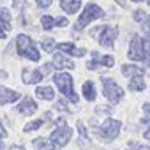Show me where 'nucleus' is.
Returning a JSON list of instances; mask_svg holds the SVG:
<instances>
[{"instance_id": "5", "label": "nucleus", "mask_w": 150, "mask_h": 150, "mask_svg": "<svg viewBox=\"0 0 150 150\" xmlns=\"http://www.w3.org/2000/svg\"><path fill=\"white\" fill-rule=\"evenodd\" d=\"M120 129H122V124H120L118 120L108 118V120H104V122L99 125V129H97L96 132H97L99 138H103V139H106V141H113V139L118 138Z\"/></svg>"}, {"instance_id": "28", "label": "nucleus", "mask_w": 150, "mask_h": 150, "mask_svg": "<svg viewBox=\"0 0 150 150\" xmlns=\"http://www.w3.org/2000/svg\"><path fill=\"white\" fill-rule=\"evenodd\" d=\"M143 113H145L143 122H145V124H150V103H145V104H143Z\"/></svg>"}, {"instance_id": "27", "label": "nucleus", "mask_w": 150, "mask_h": 150, "mask_svg": "<svg viewBox=\"0 0 150 150\" xmlns=\"http://www.w3.org/2000/svg\"><path fill=\"white\" fill-rule=\"evenodd\" d=\"M113 64H115V58H113L111 55L101 57V65H104V67H113Z\"/></svg>"}, {"instance_id": "19", "label": "nucleus", "mask_w": 150, "mask_h": 150, "mask_svg": "<svg viewBox=\"0 0 150 150\" xmlns=\"http://www.w3.org/2000/svg\"><path fill=\"white\" fill-rule=\"evenodd\" d=\"M120 71H122V74H124V76H129V78L136 76V74H145V71H143L141 67H138V65H132V64H124Z\"/></svg>"}, {"instance_id": "42", "label": "nucleus", "mask_w": 150, "mask_h": 150, "mask_svg": "<svg viewBox=\"0 0 150 150\" xmlns=\"http://www.w3.org/2000/svg\"><path fill=\"white\" fill-rule=\"evenodd\" d=\"M2 146H4V145H2V141H0V150H2Z\"/></svg>"}, {"instance_id": "13", "label": "nucleus", "mask_w": 150, "mask_h": 150, "mask_svg": "<svg viewBox=\"0 0 150 150\" xmlns=\"http://www.w3.org/2000/svg\"><path fill=\"white\" fill-rule=\"evenodd\" d=\"M81 7V0H60V9L65 14H76Z\"/></svg>"}, {"instance_id": "24", "label": "nucleus", "mask_w": 150, "mask_h": 150, "mask_svg": "<svg viewBox=\"0 0 150 150\" xmlns=\"http://www.w3.org/2000/svg\"><path fill=\"white\" fill-rule=\"evenodd\" d=\"M42 124H44V120H42V118H39V120H34V122H28V124L23 127V131H25V132H30V131L41 129V127H42Z\"/></svg>"}, {"instance_id": "29", "label": "nucleus", "mask_w": 150, "mask_h": 150, "mask_svg": "<svg viewBox=\"0 0 150 150\" xmlns=\"http://www.w3.org/2000/svg\"><path fill=\"white\" fill-rule=\"evenodd\" d=\"M145 18H146V14H145V11H141V9H138V11L132 13V20H134V21H143Z\"/></svg>"}, {"instance_id": "3", "label": "nucleus", "mask_w": 150, "mask_h": 150, "mask_svg": "<svg viewBox=\"0 0 150 150\" xmlns=\"http://www.w3.org/2000/svg\"><path fill=\"white\" fill-rule=\"evenodd\" d=\"M101 18H104V11H103L97 4H87L85 9L81 11L78 21H76V30H81V28H85L88 23H92V21H96V20H101Z\"/></svg>"}, {"instance_id": "44", "label": "nucleus", "mask_w": 150, "mask_h": 150, "mask_svg": "<svg viewBox=\"0 0 150 150\" xmlns=\"http://www.w3.org/2000/svg\"><path fill=\"white\" fill-rule=\"evenodd\" d=\"M146 4H148V6H150V0H146Z\"/></svg>"}, {"instance_id": "35", "label": "nucleus", "mask_w": 150, "mask_h": 150, "mask_svg": "<svg viewBox=\"0 0 150 150\" xmlns=\"http://www.w3.org/2000/svg\"><path fill=\"white\" fill-rule=\"evenodd\" d=\"M7 136V129L4 127V124H2V120H0V139H4Z\"/></svg>"}, {"instance_id": "12", "label": "nucleus", "mask_w": 150, "mask_h": 150, "mask_svg": "<svg viewBox=\"0 0 150 150\" xmlns=\"http://www.w3.org/2000/svg\"><path fill=\"white\" fill-rule=\"evenodd\" d=\"M58 50L67 57H83L87 53L85 48H78L74 42H58Z\"/></svg>"}, {"instance_id": "18", "label": "nucleus", "mask_w": 150, "mask_h": 150, "mask_svg": "<svg viewBox=\"0 0 150 150\" xmlns=\"http://www.w3.org/2000/svg\"><path fill=\"white\" fill-rule=\"evenodd\" d=\"M35 96L42 101H53L55 99V90L51 87H37L35 88Z\"/></svg>"}, {"instance_id": "7", "label": "nucleus", "mask_w": 150, "mask_h": 150, "mask_svg": "<svg viewBox=\"0 0 150 150\" xmlns=\"http://www.w3.org/2000/svg\"><path fill=\"white\" fill-rule=\"evenodd\" d=\"M146 48H145V41L139 37V35H132L131 42H129V51H127V57L134 62H141L146 58Z\"/></svg>"}, {"instance_id": "2", "label": "nucleus", "mask_w": 150, "mask_h": 150, "mask_svg": "<svg viewBox=\"0 0 150 150\" xmlns=\"http://www.w3.org/2000/svg\"><path fill=\"white\" fill-rule=\"evenodd\" d=\"M53 81L57 85V88L60 90V94L69 99L71 103H78V96L74 94V88H72V78H71V74L69 72H57L55 76H53Z\"/></svg>"}, {"instance_id": "21", "label": "nucleus", "mask_w": 150, "mask_h": 150, "mask_svg": "<svg viewBox=\"0 0 150 150\" xmlns=\"http://www.w3.org/2000/svg\"><path fill=\"white\" fill-rule=\"evenodd\" d=\"M41 27H42L44 30L55 28V27H57V18H53V16H50V14H42V16H41Z\"/></svg>"}, {"instance_id": "15", "label": "nucleus", "mask_w": 150, "mask_h": 150, "mask_svg": "<svg viewBox=\"0 0 150 150\" xmlns=\"http://www.w3.org/2000/svg\"><path fill=\"white\" fill-rule=\"evenodd\" d=\"M32 145H34L35 150H57L58 148L51 139H46V138H35V139H32Z\"/></svg>"}, {"instance_id": "40", "label": "nucleus", "mask_w": 150, "mask_h": 150, "mask_svg": "<svg viewBox=\"0 0 150 150\" xmlns=\"http://www.w3.org/2000/svg\"><path fill=\"white\" fill-rule=\"evenodd\" d=\"M0 39H6V30L0 27Z\"/></svg>"}, {"instance_id": "17", "label": "nucleus", "mask_w": 150, "mask_h": 150, "mask_svg": "<svg viewBox=\"0 0 150 150\" xmlns=\"http://www.w3.org/2000/svg\"><path fill=\"white\" fill-rule=\"evenodd\" d=\"M81 92H83V97H85L87 101H94L96 96H97V90H96L94 81H85L83 87H81Z\"/></svg>"}, {"instance_id": "31", "label": "nucleus", "mask_w": 150, "mask_h": 150, "mask_svg": "<svg viewBox=\"0 0 150 150\" xmlns=\"http://www.w3.org/2000/svg\"><path fill=\"white\" fill-rule=\"evenodd\" d=\"M96 113H99V115H110L111 113V108L110 106H97L96 108Z\"/></svg>"}, {"instance_id": "9", "label": "nucleus", "mask_w": 150, "mask_h": 150, "mask_svg": "<svg viewBox=\"0 0 150 150\" xmlns=\"http://www.w3.org/2000/svg\"><path fill=\"white\" fill-rule=\"evenodd\" d=\"M18 99H21V94L16 92V90H11L4 85H0V106H4V104H13L16 103Z\"/></svg>"}, {"instance_id": "6", "label": "nucleus", "mask_w": 150, "mask_h": 150, "mask_svg": "<svg viewBox=\"0 0 150 150\" xmlns=\"http://www.w3.org/2000/svg\"><path fill=\"white\" fill-rule=\"evenodd\" d=\"M64 122V118H58L57 120V124H60L51 134H50V139L60 148V146H65L69 141H71V136H72V129L67 125V124H62Z\"/></svg>"}, {"instance_id": "32", "label": "nucleus", "mask_w": 150, "mask_h": 150, "mask_svg": "<svg viewBox=\"0 0 150 150\" xmlns=\"http://www.w3.org/2000/svg\"><path fill=\"white\" fill-rule=\"evenodd\" d=\"M51 2H53V0H35L37 7H41V9H48L51 6Z\"/></svg>"}, {"instance_id": "36", "label": "nucleus", "mask_w": 150, "mask_h": 150, "mask_svg": "<svg viewBox=\"0 0 150 150\" xmlns=\"http://www.w3.org/2000/svg\"><path fill=\"white\" fill-rule=\"evenodd\" d=\"M131 148H132V150H150V146H145V145H134V143H131Z\"/></svg>"}, {"instance_id": "14", "label": "nucleus", "mask_w": 150, "mask_h": 150, "mask_svg": "<svg viewBox=\"0 0 150 150\" xmlns=\"http://www.w3.org/2000/svg\"><path fill=\"white\" fill-rule=\"evenodd\" d=\"M53 65L57 69H74V62L67 58V55L64 57L62 53H53Z\"/></svg>"}, {"instance_id": "1", "label": "nucleus", "mask_w": 150, "mask_h": 150, "mask_svg": "<svg viewBox=\"0 0 150 150\" xmlns=\"http://www.w3.org/2000/svg\"><path fill=\"white\" fill-rule=\"evenodd\" d=\"M14 44H16V51H18L20 57L28 58V60H32V62H39V58H41V51H39L37 44H35L27 34H20V35H16Z\"/></svg>"}, {"instance_id": "16", "label": "nucleus", "mask_w": 150, "mask_h": 150, "mask_svg": "<svg viewBox=\"0 0 150 150\" xmlns=\"http://www.w3.org/2000/svg\"><path fill=\"white\" fill-rule=\"evenodd\" d=\"M145 87L146 85H145V80H143V74H136L129 81V90L131 92H141V90H145Z\"/></svg>"}, {"instance_id": "30", "label": "nucleus", "mask_w": 150, "mask_h": 150, "mask_svg": "<svg viewBox=\"0 0 150 150\" xmlns=\"http://www.w3.org/2000/svg\"><path fill=\"white\" fill-rule=\"evenodd\" d=\"M57 110H65L67 113H72V110L69 108V104H67V101H65V99H62V101H58V103H57Z\"/></svg>"}, {"instance_id": "23", "label": "nucleus", "mask_w": 150, "mask_h": 150, "mask_svg": "<svg viewBox=\"0 0 150 150\" xmlns=\"http://www.w3.org/2000/svg\"><path fill=\"white\" fill-rule=\"evenodd\" d=\"M99 65H101V55H99L97 51H94V53H92V60L87 64V67H88V71H96Z\"/></svg>"}, {"instance_id": "39", "label": "nucleus", "mask_w": 150, "mask_h": 150, "mask_svg": "<svg viewBox=\"0 0 150 150\" xmlns=\"http://www.w3.org/2000/svg\"><path fill=\"white\" fill-rule=\"evenodd\" d=\"M143 138H145V139H146V141H150V129H148V131H145V132H143Z\"/></svg>"}, {"instance_id": "34", "label": "nucleus", "mask_w": 150, "mask_h": 150, "mask_svg": "<svg viewBox=\"0 0 150 150\" xmlns=\"http://www.w3.org/2000/svg\"><path fill=\"white\" fill-rule=\"evenodd\" d=\"M67 25H69V20H67L65 16L57 18V27H67Z\"/></svg>"}, {"instance_id": "22", "label": "nucleus", "mask_w": 150, "mask_h": 150, "mask_svg": "<svg viewBox=\"0 0 150 150\" xmlns=\"http://www.w3.org/2000/svg\"><path fill=\"white\" fill-rule=\"evenodd\" d=\"M41 46H42V50H44V51L53 53L57 44H55V39H51V37H44V39H42V42H41Z\"/></svg>"}, {"instance_id": "11", "label": "nucleus", "mask_w": 150, "mask_h": 150, "mask_svg": "<svg viewBox=\"0 0 150 150\" xmlns=\"http://www.w3.org/2000/svg\"><path fill=\"white\" fill-rule=\"evenodd\" d=\"M42 78H44V74H42L41 69H35V71H32V69H23V72H21V80H23V83H27V85H35V83H39Z\"/></svg>"}, {"instance_id": "8", "label": "nucleus", "mask_w": 150, "mask_h": 150, "mask_svg": "<svg viewBox=\"0 0 150 150\" xmlns=\"http://www.w3.org/2000/svg\"><path fill=\"white\" fill-rule=\"evenodd\" d=\"M118 35V28L117 27H103V30L99 32V44L103 48H113L115 39Z\"/></svg>"}, {"instance_id": "26", "label": "nucleus", "mask_w": 150, "mask_h": 150, "mask_svg": "<svg viewBox=\"0 0 150 150\" xmlns=\"http://www.w3.org/2000/svg\"><path fill=\"white\" fill-rule=\"evenodd\" d=\"M141 28H143V34L146 35V39H150V14H146V18L141 21Z\"/></svg>"}, {"instance_id": "33", "label": "nucleus", "mask_w": 150, "mask_h": 150, "mask_svg": "<svg viewBox=\"0 0 150 150\" xmlns=\"http://www.w3.org/2000/svg\"><path fill=\"white\" fill-rule=\"evenodd\" d=\"M76 127H78V134H80V136H88V134H87V127H85L81 122H78Z\"/></svg>"}, {"instance_id": "41", "label": "nucleus", "mask_w": 150, "mask_h": 150, "mask_svg": "<svg viewBox=\"0 0 150 150\" xmlns=\"http://www.w3.org/2000/svg\"><path fill=\"white\" fill-rule=\"evenodd\" d=\"M145 62H146V64H148V65H150V53H148V55H146V58H145Z\"/></svg>"}, {"instance_id": "25", "label": "nucleus", "mask_w": 150, "mask_h": 150, "mask_svg": "<svg viewBox=\"0 0 150 150\" xmlns=\"http://www.w3.org/2000/svg\"><path fill=\"white\" fill-rule=\"evenodd\" d=\"M78 146H80L81 150H88V148L92 146V143H90L88 136H80V138H78Z\"/></svg>"}, {"instance_id": "37", "label": "nucleus", "mask_w": 150, "mask_h": 150, "mask_svg": "<svg viewBox=\"0 0 150 150\" xmlns=\"http://www.w3.org/2000/svg\"><path fill=\"white\" fill-rule=\"evenodd\" d=\"M101 30H103V27H94V28L90 30V35L94 37V35H97V32H101Z\"/></svg>"}, {"instance_id": "4", "label": "nucleus", "mask_w": 150, "mask_h": 150, "mask_svg": "<svg viewBox=\"0 0 150 150\" xmlns=\"http://www.w3.org/2000/svg\"><path fill=\"white\" fill-rule=\"evenodd\" d=\"M101 83H103V94H104V97L108 99V103L118 104V103L124 99V90H122V87H118V85L115 83V80L103 76V78H101Z\"/></svg>"}, {"instance_id": "10", "label": "nucleus", "mask_w": 150, "mask_h": 150, "mask_svg": "<svg viewBox=\"0 0 150 150\" xmlns=\"http://www.w3.org/2000/svg\"><path fill=\"white\" fill-rule=\"evenodd\" d=\"M37 111V103L30 97H23L21 103L16 104V113L20 115H34Z\"/></svg>"}, {"instance_id": "38", "label": "nucleus", "mask_w": 150, "mask_h": 150, "mask_svg": "<svg viewBox=\"0 0 150 150\" xmlns=\"http://www.w3.org/2000/svg\"><path fill=\"white\" fill-rule=\"evenodd\" d=\"M9 150H27V148H23L20 145H13V146H9Z\"/></svg>"}, {"instance_id": "43", "label": "nucleus", "mask_w": 150, "mask_h": 150, "mask_svg": "<svg viewBox=\"0 0 150 150\" xmlns=\"http://www.w3.org/2000/svg\"><path fill=\"white\" fill-rule=\"evenodd\" d=\"M134 2H143V0H134Z\"/></svg>"}, {"instance_id": "20", "label": "nucleus", "mask_w": 150, "mask_h": 150, "mask_svg": "<svg viewBox=\"0 0 150 150\" xmlns=\"http://www.w3.org/2000/svg\"><path fill=\"white\" fill-rule=\"evenodd\" d=\"M0 27L6 32L11 30V13L7 7H0Z\"/></svg>"}]
</instances>
